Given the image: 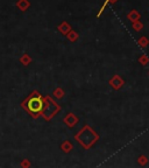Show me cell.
<instances>
[{
    "label": "cell",
    "instance_id": "obj_1",
    "mask_svg": "<svg viewBox=\"0 0 149 168\" xmlns=\"http://www.w3.org/2000/svg\"><path fill=\"white\" fill-rule=\"evenodd\" d=\"M28 107L32 112H39L42 109V102L40 98H33L28 103Z\"/></svg>",
    "mask_w": 149,
    "mask_h": 168
}]
</instances>
